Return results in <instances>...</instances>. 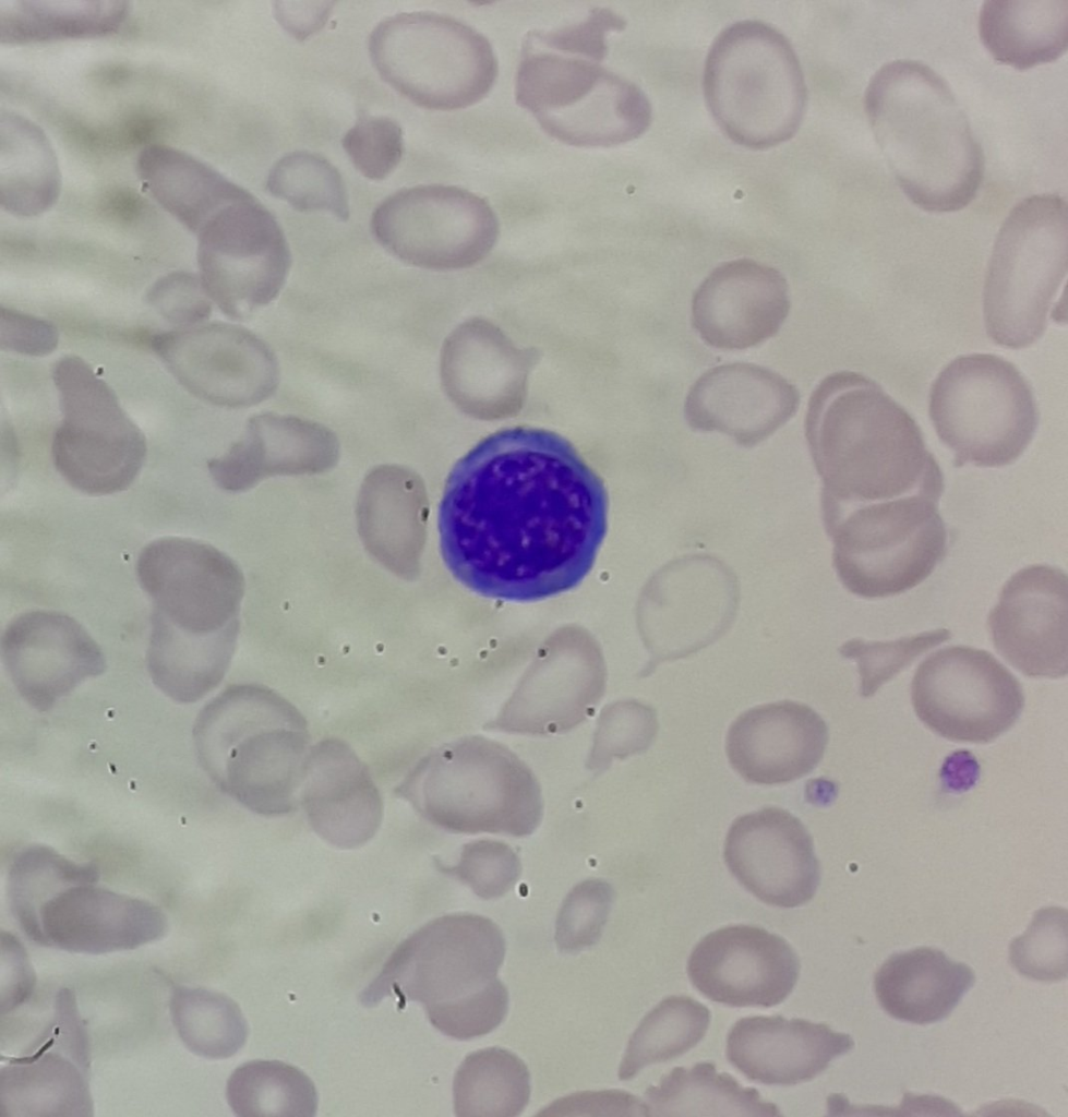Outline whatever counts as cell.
<instances>
[{
	"instance_id": "1",
	"label": "cell",
	"mask_w": 1068,
	"mask_h": 1117,
	"mask_svg": "<svg viewBox=\"0 0 1068 1117\" xmlns=\"http://www.w3.org/2000/svg\"><path fill=\"white\" fill-rule=\"evenodd\" d=\"M602 479L561 435L499 431L452 469L439 508L440 547L467 589L536 602L579 585L608 528Z\"/></svg>"
},
{
	"instance_id": "2",
	"label": "cell",
	"mask_w": 1068,
	"mask_h": 1117,
	"mask_svg": "<svg viewBox=\"0 0 1068 1117\" xmlns=\"http://www.w3.org/2000/svg\"><path fill=\"white\" fill-rule=\"evenodd\" d=\"M805 435L823 482V515L919 492L944 476L912 416L874 380L827 375L808 400Z\"/></svg>"
},
{
	"instance_id": "3",
	"label": "cell",
	"mask_w": 1068,
	"mask_h": 1117,
	"mask_svg": "<svg viewBox=\"0 0 1068 1117\" xmlns=\"http://www.w3.org/2000/svg\"><path fill=\"white\" fill-rule=\"evenodd\" d=\"M864 109L893 176L917 207L955 212L977 194L985 158L947 81L912 59L883 64L871 77Z\"/></svg>"
},
{
	"instance_id": "4",
	"label": "cell",
	"mask_w": 1068,
	"mask_h": 1117,
	"mask_svg": "<svg viewBox=\"0 0 1068 1117\" xmlns=\"http://www.w3.org/2000/svg\"><path fill=\"white\" fill-rule=\"evenodd\" d=\"M193 741L205 772L245 808L281 816L298 807L311 738L304 716L280 694L226 687L197 714Z\"/></svg>"
},
{
	"instance_id": "5",
	"label": "cell",
	"mask_w": 1068,
	"mask_h": 1117,
	"mask_svg": "<svg viewBox=\"0 0 1068 1117\" xmlns=\"http://www.w3.org/2000/svg\"><path fill=\"white\" fill-rule=\"evenodd\" d=\"M395 792L431 824L455 833L526 837L543 815L533 772L508 747L484 736L432 750Z\"/></svg>"
},
{
	"instance_id": "6",
	"label": "cell",
	"mask_w": 1068,
	"mask_h": 1117,
	"mask_svg": "<svg viewBox=\"0 0 1068 1117\" xmlns=\"http://www.w3.org/2000/svg\"><path fill=\"white\" fill-rule=\"evenodd\" d=\"M604 58L529 32L515 75L516 103L567 145L610 147L639 137L652 121L650 100L636 83L604 67Z\"/></svg>"
},
{
	"instance_id": "7",
	"label": "cell",
	"mask_w": 1068,
	"mask_h": 1117,
	"mask_svg": "<svg viewBox=\"0 0 1068 1117\" xmlns=\"http://www.w3.org/2000/svg\"><path fill=\"white\" fill-rule=\"evenodd\" d=\"M704 96L734 143L767 149L790 140L805 115L807 88L790 40L772 25L743 20L713 39L704 65Z\"/></svg>"
},
{
	"instance_id": "8",
	"label": "cell",
	"mask_w": 1068,
	"mask_h": 1117,
	"mask_svg": "<svg viewBox=\"0 0 1068 1117\" xmlns=\"http://www.w3.org/2000/svg\"><path fill=\"white\" fill-rule=\"evenodd\" d=\"M1067 273V203L1053 193L1018 202L1001 224L988 262L983 315L997 345L1022 349L1044 334Z\"/></svg>"
},
{
	"instance_id": "9",
	"label": "cell",
	"mask_w": 1068,
	"mask_h": 1117,
	"mask_svg": "<svg viewBox=\"0 0 1068 1117\" xmlns=\"http://www.w3.org/2000/svg\"><path fill=\"white\" fill-rule=\"evenodd\" d=\"M380 77L417 106L451 111L479 103L493 87L499 63L490 40L467 23L433 11L381 20L368 37Z\"/></svg>"
},
{
	"instance_id": "10",
	"label": "cell",
	"mask_w": 1068,
	"mask_h": 1117,
	"mask_svg": "<svg viewBox=\"0 0 1068 1117\" xmlns=\"http://www.w3.org/2000/svg\"><path fill=\"white\" fill-rule=\"evenodd\" d=\"M940 496L919 492L824 517L833 567L844 588L863 599H885L928 578L948 547Z\"/></svg>"
},
{
	"instance_id": "11",
	"label": "cell",
	"mask_w": 1068,
	"mask_h": 1117,
	"mask_svg": "<svg viewBox=\"0 0 1068 1117\" xmlns=\"http://www.w3.org/2000/svg\"><path fill=\"white\" fill-rule=\"evenodd\" d=\"M928 413L957 467L1013 464L1039 424L1036 400L1027 379L1010 361L991 353L950 361L931 386Z\"/></svg>"
},
{
	"instance_id": "12",
	"label": "cell",
	"mask_w": 1068,
	"mask_h": 1117,
	"mask_svg": "<svg viewBox=\"0 0 1068 1117\" xmlns=\"http://www.w3.org/2000/svg\"><path fill=\"white\" fill-rule=\"evenodd\" d=\"M51 374L60 409L51 441L56 470L88 495L128 489L146 458L143 431L112 387L81 357L59 358Z\"/></svg>"
},
{
	"instance_id": "13",
	"label": "cell",
	"mask_w": 1068,
	"mask_h": 1117,
	"mask_svg": "<svg viewBox=\"0 0 1068 1117\" xmlns=\"http://www.w3.org/2000/svg\"><path fill=\"white\" fill-rule=\"evenodd\" d=\"M505 957L501 928L472 913L436 917L403 940L361 994L365 1005L387 996L418 1001L427 1016L489 986Z\"/></svg>"
},
{
	"instance_id": "14",
	"label": "cell",
	"mask_w": 1068,
	"mask_h": 1117,
	"mask_svg": "<svg viewBox=\"0 0 1068 1117\" xmlns=\"http://www.w3.org/2000/svg\"><path fill=\"white\" fill-rule=\"evenodd\" d=\"M196 237V273L223 314L244 320L277 298L291 252L276 216L255 195L218 209Z\"/></svg>"
},
{
	"instance_id": "15",
	"label": "cell",
	"mask_w": 1068,
	"mask_h": 1117,
	"mask_svg": "<svg viewBox=\"0 0 1068 1117\" xmlns=\"http://www.w3.org/2000/svg\"><path fill=\"white\" fill-rule=\"evenodd\" d=\"M911 698L929 730L959 743L993 742L1024 707L1013 674L991 652L962 645L941 648L917 666Z\"/></svg>"
},
{
	"instance_id": "16",
	"label": "cell",
	"mask_w": 1068,
	"mask_h": 1117,
	"mask_svg": "<svg viewBox=\"0 0 1068 1117\" xmlns=\"http://www.w3.org/2000/svg\"><path fill=\"white\" fill-rule=\"evenodd\" d=\"M370 228L376 241L399 260L445 267L485 251L499 223L482 196L452 184H417L384 197Z\"/></svg>"
},
{
	"instance_id": "17",
	"label": "cell",
	"mask_w": 1068,
	"mask_h": 1117,
	"mask_svg": "<svg viewBox=\"0 0 1068 1117\" xmlns=\"http://www.w3.org/2000/svg\"><path fill=\"white\" fill-rule=\"evenodd\" d=\"M145 344L177 383L212 406L248 408L278 387L279 365L271 347L253 332L226 322L171 327L147 335Z\"/></svg>"
},
{
	"instance_id": "18",
	"label": "cell",
	"mask_w": 1068,
	"mask_h": 1117,
	"mask_svg": "<svg viewBox=\"0 0 1068 1117\" xmlns=\"http://www.w3.org/2000/svg\"><path fill=\"white\" fill-rule=\"evenodd\" d=\"M136 576L153 611L193 634L228 627L241 596V577L230 558L191 538L169 536L147 543L139 554Z\"/></svg>"
},
{
	"instance_id": "19",
	"label": "cell",
	"mask_w": 1068,
	"mask_h": 1117,
	"mask_svg": "<svg viewBox=\"0 0 1068 1117\" xmlns=\"http://www.w3.org/2000/svg\"><path fill=\"white\" fill-rule=\"evenodd\" d=\"M800 969L799 957L784 938L746 924L707 934L687 960L693 986L709 1000L729 1007L781 1004L793 990Z\"/></svg>"
},
{
	"instance_id": "20",
	"label": "cell",
	"mask_w": 1068,
	"mask_h": 1117,
	"mask_svg": "<svg viewBox=\"0 0 1068 1117\" xmlns=\"http://www.w3.org/2000/svg\"><path fill=\"white\" fill-rule=\"evenodd\" d=\"M1 656L13 686L38 711L49 710L107 668L103 650L85 627L50 610L15 616L2 634Z\"/></svg>"
},
{
	"instance_id": "21",
	"label": "cell",
	"mask_w": 1068,
	"mask_h": 1117,
	"mask_svg": "<svg viewBox=\"0 0 1068 1117\" xmlns=\"http://www.w3.org/2000/svg\"><path fill=\"white\" fill-rule=\"evenodd\" d=\"M1067 585L1064 569L1029 565L1004 584L988 614L996 651L1029 677L1067 675Z\"/></svg>"
},
{
	"instance_id": "22",
	"label": "cell",
	"mask_w": 1068,
	"mask_h": 1117,
	"mask_svg": "<svg viewBox=\"0 0 1068 1117\" xmlns=\"http://www.w3.org/2000/svg\"><path fill=\"white\" fill-rule=\"evenodd\" d=\"M723 858L747 891L772 906L807 903L820 880L809 832L797 817L780 807L737 817L727 833Z\"/></svg>"
},
{
	"instance_id": "23",
	"label": "cell",
	"mask_w": 1068,
	"mask_h": 1117,
	"mask_svg": "<svg viewBox=\"0 0 1068 1117\" xmlns=\"http://www.w3.org/2000/svg\"><path fill=\"white\" fill-rule=\"evenodd\" d=\"M789 311L783 275L755 260L737 259L717 266L698 286L692 325L709 346L741 350L775 336Z\"/></svg>"
},
{
	"instance_id": "24",
	"label": "cell",
	"mask_w": 1068,
	"mask_h": 1117,
	"mask_svg": "<svg viewBox=\"0 0 1068 1117\" xmlns=\"http://www.w3.org/2000/svg\"><path fill=\"white\" fill-rule=\"evenodd\" d=\"M39 923L43 947L85 954L134 950L169 928L159 905L96 882L59 891L43 905Z\"/></svg>"
},
{
	"instance_id": "25",
	"label": "cell",
	"mask_w": 1068,
	"mask_h": 1117,
	"mask_svg": "<svg viewBox=\"0 0 1068 1117\" xmlns=\"http://www.w3.org/2000/svg\"><path fill=\"white\" fill-rule=\"evenodd\" d=\"M797 388L753 363H727L703 373L689 388L684 413L697 431L720 432L746 447L765 441L796 412Z\"/></svg>"
},
{
	"instance_id": "26",
	"label": "cell",
	"mask_w": 1068,
	"mask_h": 1117,
	"mask_svg": "<svg viewBox=\"0 0 1068 1117\" xmlns=\"http://www.w3.org/2000/svg\"><path fill=\"white\" fill-rule=\"evenodd\" d=\"M828 726L809 706L783 700L746 710L731 724L725 753L747 782L781 784L809 773L828 744Z\"/></svg>"
},
{
	"instance_id": "27",
	"label": "cell",
	"mask_w": 1068,
	"mask_h": 1117,
	"mask_svg": "<svg viewBox=\"0 0 1068 1117\" xmlns=\"http://www.w3.org/2000/svg\"><path fill=\"white\" fill-rule=\"evenodd\" d=\"M300 802L312 829L340 849L365 844L382 824L383 801L369 769L336 737L312 746Z\"/></svg>"
},
{
	"instance_id": "28",
	"label": "cell",
	"mask_w": 1068,
	"mask_h": 1117,
	"mask_svg": "<svg viewBox=\"0 0 1068 1117\" xmlns=\"http://www.w3.org/2000/svg\"><path fill=\"white\" fill-rule=\"evenodd\" d=\"M854 1046L853 1038L826 1023L782 1016L737 1020L727 1035L728 1061L744 1077L769 1085L813 1080L836 1057Z\"/></svg>"
},
{
	"instance_id": "29",
	"label": "cell",
	"mask_w": 1068,
	"mask_h": 1117,
	"mask_svg": "<svg viewBox=\"0 0 1068 1117\" xmlns=\"http://www.w3.org/2000/svg\"><path fill=\"white\" fill-rule=\"evenodd\" d=\"M975 975L965 963L933 947H917L890 956L876 971L878 1002L891 1017L927 1024L947 1017Z\"/></svg>"
},
{
	"instance_id": "30",
	"label": "cell",
	"mask_w": 1068,
	"mask_h": 1117,
	"mask_svg": "<svg viewBox=\"0 0 1068 1117\" xmlns=\"http://www.w3.org/2000/svg\"><path fill=\"white\" fill-rule=\"evenodd\" d=\"M335 434L323 424L273 412L251 417L244 434L221 457L209 463L219 484L237 488L259 466L317 467L337 454Z\"/></svg>"
},
{
	"instance_id": "31",
	"label": "cell",
	"mask_w": 1068,
	"mask_h": 1117,
	"mask_svg": "<svg viewBox=\"0 0 1068 1117\" xmlns=\"http://www.w3.org/2000/svg\"><path fill=\"white\" fill-rule=\"evenodd\" d=\"M235 627L188 633L152 611L146 666L153 684L178 704H194L224 678L235 647Z\"/></svg>"
},
{
	"instance_id": "32",
	"label": "cell",
	"mask_w": 1068,
	"mask_h": 1117,
	"mask_svg": "<svg viewBox=\"0 0 1068 1117\" xmlns=\"http://www.w3.org/2000/svg\"><path fill=\"white\" fill-rule=\"evenodd\" d=\"M89 1077L46 1043L13 1057L0 1073L1 1117H92Z\"/></svg>"
},
{
	"instance_id": "33",
	"label": "cell",
	"mask_w": 1068,
	"mask_h": 1117,
	"mask_svg": "<svg viewBox=\"0 0 1068 1117\" xmlns=\"http://www.w3.org/2000/svg\"><path fill=\"white\" fill-rule=\"evenodd\" d=\"M137 168L156 202L195 235L218 209L251 193L212 166L169 145L146 147Z\"/></svg>"
},
{
	"instance_id": "34",
	"label": "cell",
	"mask_w": 1068,
	"mask_h": 1117,
	"mask_svg": "<svg viewBox=\"0 0 1068 1117\" xmlns=\"http://www.w3.org/2000/svg\"><path fill=\"white\" fill-rule=\"evenodd\" d=\"M1066 0H986L980 37L995 60L1020 70L1052 62L1067 49Z\"/></svg>"
},
{
	"instance_id": "35",
	"label": "cell",
	"mask_w": 1068,
	"mask_h": 1117,
	"mask_svg": "<svg viewBox=\"0 0 1068 1117\" xmlns=\"http://www.w3.org/2000/svg\"><path fill=\"white\" fill-rule=\"evenodd\" d=\"M650 1116H782L754 1088L742 1086L713 1062L675 1067L644 1093Z\"/></svg>"
},
{
	"instance_id": "36",
	"label": "cell",
	"mask_w": 1068,
	"mask_h": 1117,
	"mask_svg": "<svg viewBox=\"0 0 1068 1117\" xmlns=\"http://www.w3.org/2000/svg\"><path fill=\"white\" fill-rule=\"evenodd\" d=\"M60 172L47 135L33 121L3 115L1 127V202L19 216H36L58 199Z\"/></svg>"
},
{
	"instance_id": "37",
	"label": "cell",
	"mask_w": 1068,
	"mask_h": 1117,
	"mask_svg": "<svg viewBox=\"0 0 1068 1117\" xmlns=\"http://www.w3.org/2000/svg\"><path fill=\"white\" fill-rule=\"evenodd\" d=\"M529 1096L527 1066L501 1047L468 1054L454 1077V1112L458 1117H514L525 1109Z\"/></svg>"
},
{
	"instance_id": "38",
	"label": "cell",
	"mask_w": 1068,
	"mask_h": 1117,
	"mask_svg": "<svg viewBox=\"0 0 1068 1117\" xmlns=\"http://www.w3.org/2000/svg\"><path fill=\"white\" fill-rule=\"evenodd\" d=\"M172 1025L182 1044L208 1059L233 1056L245 1044L248 1023L228 995L204 986H178L169 1000Z\"/></svg>"
},
{
	"instance_id": "39",
	"label": "cell",
	"mask_w": 1068,
	"mask_h": 1117,
	"mask_svg": "<svg viewBox=\"0 0 1068 1117\" xmlns=\"http://www.w3.org/2000/svg\"><path fill=\"white\" fill-rule=\"evenodd\" d=\"M710 1010L696 999L674 995L662 999L631 1035L619 1068V1079L635 1078L644 1068L677 1058L706 1035Z\"/></svg>"
},
{
	"instance_id": "40",
	"label": "cell",
	"mask_w": 1068,
	"mask_h": 1117,
	"mask_svg": "<svg viewBox=\"0 0 1068 1117\" xmlns=\"http://www.w3.org/2000/svg\"><path fill=\"white\" fill-rule=\"evenodd\" d=\"M226 1098L240 1117H312L317 1095L299 1068L279 1060H251L228 1078Z\"/></svg>"
},
{
	"instance_id": "41",
	"label": "cell",
	"mask_w": 1068,
	"mask_h": 1117,
	"mask_svg": "<svg viewBox=\"0 0 1068 1117\" xmlns=\"http://www.w3.org/2000/svg\"><path fill=\"white\" fill-rule=\"evenodd\" d=\"M96 880L93 868L76 864L51 849L26 848L13 861L7 879L11 914L23 934L41 946L39 913L43 905L64 888Z\"/></svg>"
},
{
	"instance_id": "42",
	"label": "cell",
	"mask_w": 1068,
	"mask_h": 1117,
	"mask_svg": "<svg viewBox=\"0 0 1068 1117\" xmlns=\"http://www.w3.org/2000/svg\"><path fill=\"white\" fill-rule=\"evenodd\" d=\"M266 191L302 213L323 212L347 220L348 189L339 169L323 155L297 149L279 157L269 168Z\"/></svg>"
},
{
	"instance_id": "43",
	"label": "cell",
	"mask_w": 1068,
	"mask_h": 1117,
	"mask_svg": "<svg viewBox=\"0 0 1068 1117\" xmlns=\"http://www.w3.org/2000/svg\"><path fill=\"white\" fill-rule=\"evenodd\" d=\"M658 728L657 711L649 705L629 699L605 706L598 719L587 767L603 770L614 759L645 752Z\"/></svg>"
},
{
	"instance_id": "44",
	"label": "cell",
	"mask_w": 1068,
	"mask_h": 1117,
	"mask_svg": "<svg viewBox=\"0 0 1068 1117\" xmlns=\"http://www.w3.org/2000/svg\"><path fill=\"white\" fill-rule=\"evenodd\" d=\"M1011 965L1023 976L1057 982L1067 976V910L1047 906L1035 912L1027 932L1009 946Z\"/></svg>"
},
{
	"instance_id": "45",
	"label": "cell",
	"mask_w": 1068,
	"mask_h": 1117,
	"mask_svg": "<svg viewBox=\"0 0 1068 1117\" xmlns=\"http://www.w3.org/2000/svg\"><path fill=\"white\" fill-rule=\"evenodd\" d=\"M950 636L949 629L937 628L888 641L853 638L844 642L839 651L843 657L856 661L861 695L871 697L881 685L929 649L949 640Z\"/></svg>"
},
{
	"instance_id": "46",
	"label": "cell",
	"mask_w": 1068,
	"mask_h": 1117,
	"mask_svg": "<svg viewBox=\"0 0 1068 1117\" xmlns=\"http://www.w3.org/2000/svg\"><path fill=\"white\" fill-rule=\"evenodd\" d=\"M341 146L363 177L379 181L399 166L405 153L404 131L389 116L363 115L346 130Z\"/></svg>"
},
{
	"instance_id": "47",
	"label": "cell",
	"mask_w": 1068,
	"mask_h": 1117,
	"mask_svg": "<svg viewBox=\"0 0 1068 1117\" xmlns=\"http://www.w3.org/2000/svg\"><path fill=\"white\" fill-rule=\"evenodd\" d=\"M612 887L602 879L576 885L564 899L555 923V942L563 952H577L596 944L609 917Z\"/></svg>"
},
{
	"instance_id": "48",
	"label": "cell",
	"mask_w": 1068,
	"mask_h": 1117,
	"mask_svg": "<svg viewBox=\"0 0 1068 1117\" xmlns=\"http://www.w3.org/2000/svg\"><path fill=\"white\" fill-rule=\"evenodd\" d=\"M482 899L505 894L516 884L520 864L516 853L496 841H477L467 844L458 863L446 868Z\"/></svg>"
},
{
	"instance_id": "49",
	"label": "cell",
	"mask_w": 1068,
	"mask_h": 1117,
	"mask_svg": "<svg viewBox=\"0 0 1068 1117\" xmlns=\"http://www.w3.org/2000/svg\"><path fill=\"white\" fill-rule=\"evenodd\" d=\"M508 1009V992L496 978L485 988L428 1014L440 1032L457 1040L483 1036L496 1029Z\"/></svg>"
},
{
	"instance_id": "50",
	"label": "cell",
	"mask_w": 1068,
	"mask_h": 1117,
	"mask_svg": "<svg viewBox=\"0 0 1068 1117\" xmlns=\"http://www.w3.org/2000/svg\"><path fill=\"white\" fill-rule=\"evenodd\" d=\"M146 299L149 307L176 328L207 322L214 305L197 273L180 271L154 281Z\"/></svg>"
},
{
	"instance_id": "51",
	"label": "cell",
	"mask_w": 1068,
	"mask_h": 1117,
	"mask_svg": "<svg viewBox=\"0 0 1068 1117\" xmlns=\"http://www.w3.org/2000/svg\"><path fill=\"white\" fill-rule=\"evenodd\" d=\"M37 975L21 939L1 930V1016L26 1006L35 995Z\"/></svg>"
},
{
	"instance_id": "52",
	"label": "cell",
	"mask_w": 1068,
	"mask_h": 1117,
	"mask_svg": "<svg viewBox=\"0 0 1068 1117\" xmlns=\"http://www.w3.org/2000/svg\"><path fill=\"white\" fill-rule=\"evenodd\" d=\"M59 332L51 322L12 308H1V348L26 357H45L58 347Z\"/></svg>"
},
{
	"instance_id": "53",
	"label": "cell",
	"mask_w": 1068,
	"mask_h": 1117,
	"mask_svg": "<svg viewBox=\"0 0 1068 1117\" xmlns=\"http://www.w3.org/2000/svg\"><path fill=\"white\" fill-rule=\"evenodd\" d=\"M49 1047L72 1059L88 1077L91 1046L73 989L62 987L53 1000Z\"/></svg>"
},
{
	"instance_id": "54",
	"label": "cell",
	"mask_w": 1068,
	"mask_h": 1117,
	"mask_svg": "<svg viewBox=\"0 0 1068 1117\" xmlns=\"http://www.w3.org/2000/svg\"><path fill=\"white\" fill-rule=\"evenodd\" d=\"M544 1116L647 1115L644 1101L620 1091H587L567 1095L538 1113Z\"/></svg>"
},
{
	"instance_id": "55",
	"label": "cell",
	"mask_w": 1068,
	"mask_h": 1117,
	"mask_svg": "<svg viewBox=\"0 0 1068 1117\" xmlns=\"http://www.w3.org/2000/svg\"><path fill=\"white\" fill-rule=\"evenodd\" d=\"M334 5L332 1H277L274 2L273 13L286 33L303 41L325 26Z\"/></svg>"
}]
</instances>
